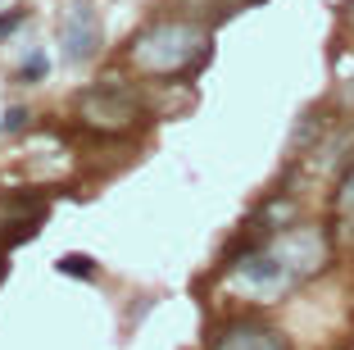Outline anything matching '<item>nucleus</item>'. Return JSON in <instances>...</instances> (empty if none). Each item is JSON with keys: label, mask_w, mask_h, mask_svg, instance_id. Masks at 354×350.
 <instances>
[{"label": "nucleus", "mask_w": 354, "mask_h": 350, "mask_svg": "<svg viewBox=\"0 0 354 350\" xmlns=\"http://www.w3.org/2000/svg\"><path fill=\"white\" fill-rule=\"evenodd\" d=\"M127 55L146 78H187L209 64V32L191 19H159L136 32Z\"/></svg>", "instance_id": "1"}, {"label": "nucleus", "mask_w": 354, "mask_h": 350, "mask_svg": "<svg viewBox=\"0 0 354 350\" xmlns=\"http://www.w3.org/2000/svg\"><path fill=\"white\" fill-rule=\"evenodd\" d=\"M77 114L91 132H132L141 119H146V105L132 87H123L118 78H100L91 91L77 96Z\"/></svg>", "instance_id": "2"}, {"label": "nucleus", "mask_w": 354, "mask_h": 350, "mask_svg": "<svg viewBox=\"0 0 354 350\" xmlns=\"http://www.w3.org/2000/svg\"><path fill=\"white\" fill-rule=\"evenodd\" d=\"M272 246H277L281 264H286V273H291V287L309 282L313 273H323V268L332 264V237H327L323 227H313V223L286 227Z\"/></svg>", "instance_id": "3"}, {"label": "nucleus", "mask_w": 354, "mask_h": 350, "mask_svg": "<svg viewBox=\"0 0 354 350\" xmlns=\"http://www.w3.org/2000/svg\"><path fill=\"white\" fill-rule=\"evenodd\" d=\"M59 46H64V64H91L104 46V32H100V19H95L91 5H68V19L59 28Z\"/></svg>", "instance_id": "4"}, {"label": "nucleus", "mask_w": 354, "mask_h": 350, "mask_svg": "<svg viewBox=\"0 0 354 350\" xmlns=\"http://www.w3.org/2000/svg\"><path fill=\"white\" fill-rule=\"evenodd\" d=\"M214 350H286V341L272 328H263V323H232L214 341Z\"/></svg>", "instance_id": "5"}, {"label": "nucleus", "mask_w": 354, "mask_h": 350, "mask_svg": "<svg viewBox=\"0 0 354 350\" xmlns=\"http://www.w3.org/2000/svg\"><path fill=\"white\" fill-rule=\"evenodd\" d=\"M46 214L41 200H23V196H0V227H10V223H37V218Z\"/></svg>", "instance_id": "6"}, {"label": "nucleus", "mask_w": 354, "mask_h": 350, "mask_svg": "<svg viewBox=\"0 0 354 350\" xmlns=\"http://www.w3.org/2000/svg\"><path fill=\"white\" fill-rule=\"evenodd\" d=\"M336 214H341V218H354V164L345 168L341 186H336Z\"/></svg>", "instance_id": "7"}, {"label": "nucleus", "mask_w": 354, "mask_h": 350, "mask_svg": "<svg viewBox=\"0 0 354 350\" xmlns=\"http://www.w3.org/2000/svg\"><path fill=\"white\" fill-rule=\"evenodd\" d=\"M46 73H50V60H46V51H32L28 60H23V69H19V78L23 82H41Z\"/></svg>", "instance_id": "8"}, {"label": "nucleus", "mask_w": 354, "mask_h": 350, "mask_svg": "<svg viewBox=\"0 0 354 350\" xmlns=\"http://www.w3.org/2000/svg\"><path fill=\"white\" fill-rule=\"evenodd\" d=\"M59 273H68V278H95V259H86V255H64L59 259Z\"/></svg>", "instance_id": "9"}, {"label": "nucleus", "mask_w": 354, "mask_h": 350, "mask_svg": "<svg viewBox=\"0 0 354 350\" xmlns=\"http://www.w3.org/2000/svg\"><path fill=\"white\" fill-rule=\"evenodd\" d=\"M0 128H5V132H23V128H28V110H23V105H10V110L0 114Z\"/></svg>", "instance_id": "10"}, {"label": "nucleus", "mask_w": 354, "mask_h": 350, "mask_svg": "<svg viewBox=\"0 0 354 350\" xmlns=\"http://www.w3.org/2000/svg\"><path fill=\"white\" fill-rule=\"evenodd\" d=\"M23 23H28V14H23V10H14V14H5V10H0V37H10V32H19Z\"/></svg>", "instance_id": "11"}, {"label": "nucleus", "mask_w": 354, "mask_h": 350, "mask_svg": "<svg viewBox=\"0 0 354 350\" xmlns=\"http://www.w3.org/2000/svg\"><path fill=\"white\" fill-rule=\"evenodd\" d=\"M345 19H350V28H354V5H350V10H345Z\"/></svg>", "instance_id": "12"}, {"label": "nucleus", "mask_w": 354, "mask_h": 350, "mask_svg": "<svg viewBox=\"0 0 354 350\" xmlns=\"http://www.w3.org/2000/svg\"><path fill=\"white\" fill-rule=\"evenodd\" d=\"M0 10H10V0H0Z\"/></svg>", "instance_id": "13"}]
</instances>
